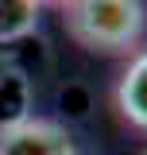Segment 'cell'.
<instances>
[{"instance_id": "5b68a950", "label": "cell", "mask_w": 147, "mask_h": 155, "mask_svg": "<svg viewBox=\"0 0 147 155\" xmlns=\"http://www.w3.org/2000/svg\"><path fill=\"white\" fill-rule=\"evenodd\" d=\"M39 8H43V4H51V8H66V4H70V0H35Z\"/></svg>"}, {"instance_id": "6da1fadb", "label": "cell", "mask_w": 147, "mask_h": 155, "mask_svg": "<svg viewBox=\"0 0 147 155\" xmlns=\"http://www.w3.org/2000/svg\"><path fill=\"white\" fill-rule=\"evenodd\" d=\"M66 31L77 47L101 51V54H128L139 47L147 27L139 0H70L66 8Z\"/></svg>"}, {"instance_id": "7a4b0ae2", "label": "cell", "mask_w": 147, "mask_h": 155, "mask_svg": "<svg viewBox=\"0 0 147 155\" xmlns=\"http://www.w3.org/2000/svg\"><path fill=\"white\" fill-rule=\"evenodd\" d=\"M0 155H77V147L58 120L23 116L0 128Z\"/></svg>"}, {"instance_id": "3957f363", "label": "cell", "mask_w": 147, "mask_h": 155, "mask_svg": "<svg viewBox=\"0 0 147 155\" xmlns=\"http://www.w3.org/2000/svg\"><path fill=\"white\" fill-rule=\"evenodd\" d=\"M116 109L128 124L147 128V51H139L124 66V74L116 81Z\"/></svg>"}, {"instance_id": "277c9868", "label": "cell", "mask_w": 147, "mask_h": 155, "mask_svg": "<svg viewBox=\"0 0 147 155\" xmlns=\"http://www.w3.org/2000/svg\"><path fill=\"white\" fill-rule=\"evenodd\" d=\"M35 27H39L35 0H0V47L35 35Z\"/></svg>"}]
</instances>
